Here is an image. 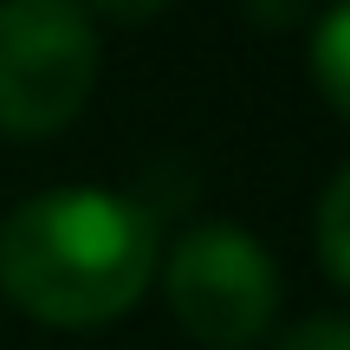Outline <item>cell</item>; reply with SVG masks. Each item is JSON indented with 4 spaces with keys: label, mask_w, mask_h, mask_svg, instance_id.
<instances>
[{
    "label": "cell",
    "mask_w": 350,
    "mask_h": 350,
    "mask_svg": "<svg viewBox=\"0 0 350 350\" xmlns=\"http://www.w3.org/2000/svg\"><path fill=\"white\" fill-rule=\"evenodd\" d=\"M163 292L182 331L208 350H247L279 318V266L234 221L188 227L163 260Z\"/></svg>",
    "instance_id": "obj_3"
},
{
    "label": "cell",
    "mask_w": 350,
    "mask_h": 350,
    "mask_svg": "<svg viewBox=\"0 0 350 350\" xmlns=\"http://www.w3.org/2000/svg\"><path fill=\"white\" fill-rule=\"evenodd\" d=\"M344 208H350V175L338 169L325 182V201H318V253H325V279L331 286H350V253H344Z\"/></svg>",
    "instance_id": "obj_5"
},
{
    "label": "cell",
    "mask_w": 350,
    "mask_h": 350,
    "mask_svg": "<svg viewBox=\"0 0 350 350\" xmlns=\"http://www.w3.org/2000/svg\"><path fill=\"white\" fill-rule=\"evenodd\" d=\"M344 33H350V7L331 0L318 13V39H312V78L325 91L331 111H350V65H344Z\"/></svg>",
    "instance_id": "obj_4"
},
{
    "label": "cell",
    "mask_w": 350,
    "mask_h": 350,
    "mask_svg": "<svg viewBox=\"0 0 350 350\" xmlns=\"http://www.w3.org/2000/svg\"><path fill=\"white\" fill-rule=\"evenodd\" d=\"M156 279V214L117 188H46L0 221V292L52 331L117 325Z\"/></svg>",
    "instance_id": "obj_1"
},
{
    "label": "cell",
    "mask_w": 350,
    "mask_h": 350,
    "mask_svg": "<svg viewBox=\"0 0 350 350\" xmlns=\"http://www.w3.org/2000/svg\"><path fill=\"white\" fill-rule=\"evenodd\" d=\"M78 7L98 13V20H117V26H143V20H156L169 0H78Z\"/></svg>",
    "instance_id": "obj_8"
},
{
    "label": "cell",
    "mask_w": 350,
    "mask_h": 350,
    "mask_svg": "<svg viewBox=\"0 0 350 350\" xmlns=\"http://www.w3.org/2000/svg\"><path fill=\"white\" fill-rule=\"evenodd\" d=\"M273 350H350V325L338 312H318V318H305V325H292Z\"/></svg>",
    "instance_id": "obj_6"
},
{
    "label": "cell",
    "mask_w": 350,
    "mask_h": 350,
    "mask_svg": "<svg viewBox=\"0 0 350 350\" xmlns=\"http://www.w3.org/2000/svg\"><path fill=\"white\" fill-rule=\"evenodd\" d=\"M91 85L98 26L78 0H0V137H59L91 104Z\"/></svg>",
    "instance_id": "obj_2"
},
{
    "label": "cell",
    "mask_w": 350,
    "mask_h": 350,
    "mask_svg": "<svg viewBox=\"0 0 350 350\" xmlns=\"http://www.w3.org/2000/svg\"><path fill=\"white\" fill-rule=\"evenodd\" d=\"M312 7L318 0H240V13H247L260 33H292V26L312 20Z\"/></svg>",
    "instance_id": "obj_7"
}]
</instances>
